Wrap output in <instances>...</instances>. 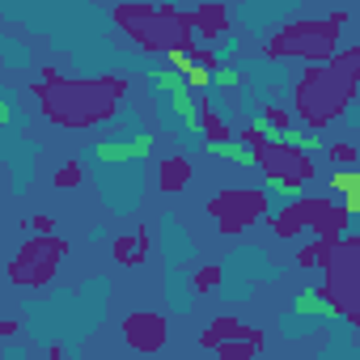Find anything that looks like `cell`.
<instances>
[{"label": "cell", "mask_w": 360, "mask_h": 360, "mask_svg": "<svg viewBox=\"0 0 360 360\" xmlns=\"http://www.w3.org/2000/svg\"><path fill=\"white\" fill-rule=\"evenodd\" d=\"M5 335H18V322H0V339Z\"/></svg>", "instance_id": "obj_29"}, {"label": "cell", "mask_w": 360, "mask_h": 360, "mask_svg": "<svg viewBox=\"0 0 360 360\" xmlns=\"http://www.w3.org/2000/svg\"><path fill=\"white\" fill-rule=\"evenodd\" d=\"M148 144H153L148 136H136V140H127V144H106V140H102L94 153H98V161H131V157H144Z\"/></svg>", "instance_id": "obj_16"}, {"label": "cell", "mask_w": 360, "mask_h": 360, "mask_svg": "<svg viewBox=\"0 0 360 360\" xmlns=\"http://www.w3.org/2000/svg\"><path fill=\"white\" fill-rule=\"evenodd\" d=\"M267 204H271L267 191H255V187H229V191L212 195L208 212L217 217V225H221L225 233H242V229H250L255 221L267 217Z\"/></svg>", "instance_id": "obj_9"}, {"label": "cell", "mask_w": 360, "mask_h": 360, "mask_svg": "<svg viewBox=\"0 0 360 360\" xmlns=\"http://www.w3.org/2000/svg\"><path fill=\"white\" fill-rule=\"evenodd\" d=\"M217 284H221V267H200V271H195V288H200V292H208V288H217Z\"/></svg>", "instance_id": "obj_24"}, {"label": "cell", "mask_w": 360, "mask_h": 360, "mask_svg": "<svg viewBox=\"0 0 360 360\" xmlns=\"http://www.w3.org/2000/svg\"><path fill=\"white\" fill-rule=\"evenodd\" d=\"M250 153H255V165L267 174L271 195H280V200H288V204L297 200V191L318 174L305 153H297V148H288V144H280V140H263V144H255Z\"/></svg>", "instance_id": "obj_6"}, {"label": "cell", "mask_w": 360, "mask_h": 360, "mask_svg": "<svg viewBox=\"0 0 360 360\" xmlns=\"http://www.w3.org/2000/svg\"><path fill=\"white\" fill-rule=\"evenodd\" d=\"M335 246H339V242H322V238H314V242H309V246L297 255V263H301L305 271H314V267H322V271H326V263H330Z\"/></svg>", "instance_id": "obj_18"}, {"label": "cell", "mask_w": 360, "mask_h": 360, "mask_svg": "<svg viewBox=\"0 0 360 360\" xmlns=\"http://www.w3.org/2000/svg\"><path fill=\"white\" fill-rule=\"evenodd\" d=\"M77 183H81V165H77V161H68V165L56 174V187H77Z\"/></svg>", "instance_id": "obj_25"}, {"label": "cell", "mask_w": 360, "mask_h": 360, "mask_svg": "<svg viewBox=\"0 0 360 360\" xmlns=\"http://www.w3.org/2000/svg\"><path fill=\"white\" fill-rule=\"evenodd\" d=\"M123 89H127V81H119V77L72 81V77L47 72L43 81H34V98H39L43 115L60 127H94V123L110 119Z\"/></svg>", "instance_id": "obj_2"}, {"label": "cell", "mask_w": 360, "mask_h": 360, "mask_svg": "<svg viewBox=\"0 0 360 360\" xmlns=\"http://www.w3.org/2000/svg\"><path fill=\"white\" fill-rule=\"evenodd\" d=\"M157 183H161V191H183L187 183H191V161L187 157H165L161 161V174H157Z\"/></svg>", "instance_id": "obj_15"}, {"label": "cell", "mask_w": 360, "mask_h": 360, "mask_svg": "<svg viewBox=\"0 0 360 360\" xmlns=\"http://www.w3.org/2000/svg\"><path fill=\"white\" fill-rule=\"evenodd\" d=\"M242 81H246L242 68H217V72H212V85H221V89H233V85H242Z\"/></svg>", "instance_id": "obj_22"}, {"label": "cell", "mask_w": 360, "mask_h": 360, "mask_svg": "<svg viewBox=\"0 0 360 360\" xmlns=\"http://www.w3.org/2000/svg\"><path fill=\"white\" fill-rule=\"evenodd\" d=\"M326 191H335L339 195V208L347 217H356L360 212V169H335L326 178Z\"/></svg>", "instance_id": "obj_13"}, {"label": "cell", "mask_w": 360, "mask_h": 360, "mask_svg": "<svg viewBox=\"0 0 360 360\" xmlns=\"http://www.w3.org/2000/svg\"><path fill=\"white\" fill-rule=\"evenodd\" d=\"M352 22V9H330L326 18H292L284 22L271 39H267V56L271 60H305V64H326L339 43L343 30Z\"/></svg>", "instance_id": "obj_4"}, {"label": "cell", "mask_w": 360, "mask_h": 360, "mask_svg": "<svg viewBox=\"0 0 360 360\" xmlns=\"http://www.w3.org/2000/svg\"><path fill=\"white\" fill-rule=\"evenodd\" d=\"M292 309H297L301 318H335V305H330V297H326L322 288H305Z\"/></svg>", "instance_id": "obj_17"}, {"label": "cell", "mask_w": 360, "mask_h": 360, "mask_svg": "<svg viewBox=\"0 0 360 360\" xmlns=\"http://www.w3.org/2000/svg\"><path fill=\"white\" fill-rule=\"evenodd\" d=\"M263 352V335L255 339H233V343H221L217 347V360H255Z\"/></svg>", "instance_id": "obj_19"}, {"label": "cell", "mask_w": 360, "mask_h": 360, "mask_svg": "<svg viewBox=\"0 0 360 360\" xmlns=\"http://www.w3.org/2000/svg\"><path fill=\"white\" fill-rule=\"evenodd\" d=\"M322 292L330 297L335 314H343L352 326L360 322V314H356V301H360V242H356L352 233L339 238V246H335V255H330V263H326V284H322Z\"/></svg>", "instance_id": "obj_7"}, {"label": "cell", "mask_w": 360, "mask_h": 360, "mask_svg": "<svg viewBox=\"0 0 360 360\" xmlns=\"http://www.w3.org/2000/svg\"><path fill=\"white\" fill-rule=\"evenodd\" d=\"M64 255H68V242H64V238H56V233L30 238V242L9 259V280H13V284H26V288H39V284H47V280L56 276V267H60Z\"/></svg>", "instance_id": "obj_8"}, {"label": "cell", "mask_w": 360, "mask_h": 360, "mask_svg": "<svg viewBox=\"0 0 360 360\" xmlns=\"http://www.w3.org/2000/svg\"><path fill=\"white\" fill-rule=\"evenodd\" d=\"M326 157H330V161H339L343 169H356V148H352V144H330V148H326Z\"/></svg>", "instance_id": "obj_23"}, {"label": "cell", "mask_w": 360, "mask_h": 360, "mask_svg": "<svg viewBox=\"0 0 360 360\" xmlns=\"http://www.w3.org/2000/svg\"><path fill=\"white\" fill-rule=\"evenodd\" d=\"M43 360H64V347H60V343H51V347H47V356H43Z\"/></svg>", "instance_id": "obj_28"}, {"label": "cell", "mask_w": 360, "mask_h": 360, "mask_svg": "<svg viewBox=\"0 0 360 360\" xmlns=\"http://www.w3.org/2000/svg\"><path fill=\"white\" fill-rule=\"evenodd\" d=\"M255 335H259L255 326H246V322H238V318H229V314H225V318H217V322H208V326H204L200 343L217 352L221 343H233V339H255Z\"/></svg>", "instance_id": "obj_12"}, {"label": "cell", "mask_w": 360, "mask_h": 360, "mask_svg": "<svg viewBox=\"0 0 360 360\" xmlns=\"http://www.w3.org/2000/svg\"><path fill=\"white\" fill-rule=\"evenodd\" d=\"M271 229L280 238H301L305 229H314L322 242H339V238H347L352 217L339 204H326V200H292L271 217Z\"/></svg>", "instance_id": "obj_5"}, {"label": "cell", "mask_w": 360, "mask_h": 360, "mask_svg": "<svg viewBox=\"0 0 360 360\" xmlns=\"http://www.w3.org/2000/svg\"><path fill=\"white\" fill-rule=\"evenodd\" d=\"M165 335H169V326H165L161 314H127L123 318V339L136 352H161L165 347Z\"/></svg>", "instance_id": "obj_10"}, {"label": "cell", "mask_w": 360, "mask_h": 360, "mask_svg": "<svg viewBox=\"0 0 360 360\" xmlns=\"http://www.w3.org/2000/svg\"><path fill=\"white\" fill-rule=\"evenodd\" d=\"M195 131L204 136V144H225V140H233L229 123L217 115V106H212V102H200V123H195Z\"/></svg>", "instance_id": "obj_14"}, {"label": "cell", "mask_w": 360, "mask_h": 360, "mask_svg": "<svg viewBox=\"0 0 360 360\" xmlns=\"http://www.w3.org/2000/svg\"><path fill=\"white\" fill-rule=\"evenodd\" d=\"M30 229H34L39 238H47V233H56V221H51V217H34V221H30Z\"/></svg>", "instance_id": "obj_26"}, {"label": "cell", "mask_w": 360, "mask_h": 360, "mask_svg": "<svg viewBox=\"0 0 360 360\" xmlns=\"http://www.w3.org/2000/svg\"><path fill=\"white\" fill-rule=\"evenodd\" d=\"M13 123V106L5 102V94H0V127H9Z\"/></svg>", "instance_id": "obj_27"}, {"label": "cell", "mask_w": 360, "mask_h": 360, "mask_svg": "<svg viewBox=\"0 0 360 360\" xmlns=\"http://www.w3.org/2000/svg\"><path fill=\"white\" fill-rule=\"evenodd\" d=\"M191 30H195V39H225L233 30V22H229L225 5H195L191 9Z\"/></svg>", "instance_id": "obj_11"}, {"label": "cell", "mask_w": 360, "mask_h": 360, "mask_svg": "<svg viewBox=\"0 0 360 360\" xmlns=\"http://www.w3.org/2000/svg\"><path fill=\"white\" fill-rule=\"evenodd\" d=\"M208 153H212V157H225V161H233V165H255V153H250L246 144H238V140L208 144Z\"/></svg>", "instance_id": "obj_21"}, {"label": "cell", "mask_w": 360, "mask_h": 360, "mask_svg": "<svg viewBox=\"0 0 360 360\" xmlns=\"http://www.w3.org/2000/svg\"><path fill=\"white\" fill-rule=\"evenodd\" d=\"M144 246H148V233L136 229L131 238H119V242H115V259H119V263H140V259H144Z\"/></svg>", "instance_id": "obj_20"}, {"label": "cell", "mask_w": 360, "mask_h": 360, "mask_svg": "<svg viewBox=\"0 0 360 360\" xmlns=\"http://www.w3.org/2000/svg\"><path fill=\"white\" fill-rule=\"evenodd\" d=\"M356 85H360V43L339 47L326 64H309L292 85V110L301 115L305 131L335 123L352 106Z\"/></svg>", "instance_id": "obj_1"}, {"label": "cell", "mask_w": 360, "mask_h": 360, "mask_svg": "<svg viewBox=\"0 0 360 360\" xmlns=\"http://www.w3.org/2000/svg\"><path fill=\"white\" fill-rule=\"evenodd\" d=\"M115 26L123 34H131L136 47L144 51H191L195 47V30H191V13L178 9V5H119Z\"/></svg>", "instance_id": "obj_3"}]
</instances>
